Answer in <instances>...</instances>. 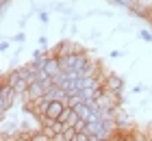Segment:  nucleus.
Returning a JSON list of instances; mask_svg holds the SVG:
<instances>
[{
    "label": "nucleus",
    "instance_id": "nucleus-1",
    "mask_svg": "<svg viewBox=\"0 0 152 141\" xmlns=\"http://www.w3.org/2000/svg\"><path fill=\"white\" fill-rule=\"evenodd\" d=\"M18 98H20V94H18V91L4 80V83H2V87H0V111H2V115L11 109V104H15Z\"/></svg>",
    "mask_w": 152,
    "mask_h": 141
},
{
    "label": "nucleus",
    "instance_id": "nucleus-2",
    "mask_svg": "<svg viewBox=\"0 0 152 141\" xmlns=\"http://www.w3.org/2000/svg\"><path fill=\"white\" fill-rule=\"evenodd\" d=\"M4 80L9 83V85H11V87L18 91L20 96H22V94H26V91H28V87H31V83L26 80L22 74H20V69H13V72H9V76H7Z\"/></svg>",
    "mask_w": 152,
    "mask_h": 141
},
{
    "label": "nucleus",
    "instance_id": "nucleus-3",
    "mask_svg": "<svg viewBox=\"0 0 152 141\" xmlns=\"http://www.w3.org/2000/svg\"><path fill=\"white\" fill-rule=\"evenodd\" d=\"M46 85L44 83H39V80H35V83H31V87H28V91H26V94H22V98L28 104H33L35 100H39V98H44L46 96Z\"/></svg>",
    "mask_w": 152,
    "mask_h": 141
},
{
    "label": "nucleus",
    "instance_id": "nucleus-4",
    "mask_svg": "<svg viewBox=\"0 0 152 141\" xmlns=\"http://www.w3.org/2000/svg\"><path fill=\"white\" fill-rule=\"evenodd\" d=\"M44 72L48 76H52V78H57V76L61 74V65H59V59H57V54H48L46 59H44Z\"/></svg>",
    "mask_w": 152,
    "mask_h": 141
},
{
    "label": "nucleus",
    "instance_id": "nucleus-5",
    "mask_svg": "<svg viewBox=\"0 0 152 141\" xmlns=\"http://www.w3.org/2000/svg\"><path fill=\"white\" fill-rule=\"evenodd\" d=\"M63 111H65V102H63V100H50L46 115H41V117H48V119H59Z\"/></svg>",
    "mask_w": 152,
    "mask_h": 141
},
{
    "label": "nucleus",
    "instance_id": "nucleus-6",
    "mask_svg": "<svg viewBox=\"0 0 152 141\" xmlns=\"http://www.w3.org/2000/svg\"><path fill=\"white\" fill-rule=\"evenodd\" d=\"M122 78L120 76H115V74H109L104 76V85H102V89H107V91H113V94H122Z\"/></svg>",
    "mask_w": 152,
    "mask_h": 141
},
{
    "label": "nucleus",
    "instance_id": "nucleus-7",
    "mask_svg": "<svg viewBox=\"0 0 152 141\" xmlns=\"http://www.w3.org/2000/svg\"><path fill=\"white\" fill-rule=\"evenodd\" d=\"M76 56L78 52H70V54H59V65H61V72H72L74 65H76Z\"/></svg>",
    "mask_w": 152,
    "mask_h": 141
},
{
    "label": "nucleus",
    "instance_id": "nucleus-8",
    "mask_svg": "<svg viewBox=\"0 0 152 141\" xmlns=\"http://www.w3.org/2000/svg\"><path fill=\"white\" fill-rule=\"evenodd\" d=\"M31 141H52V137L44 130H37V132H31Z\"/></svg>",
    "mask_w": 152,
    "mask_h": 141
},
{
    "label": "nucleus",
    "instance_id": "nucleus-9",
    "mask_svg": "<svg viewBox=\"0 0 152 141\" xmlns=\"http://www.w3.org/2000/svg\"><path fill=\"white\" fill-rule=\"evenodd\" d=\"M115 2H120L122 7H130V9H133V7H137L139 0H115Z\"/></svg>",
    "mask_w": 152,
    "mask_h": 141
},
{
    "label": "nucleus",
    "instance_id": "nucleus-10",
    "mask_svg": "<svg viewBox=\"0 0 152 141\" xmlns=\"http://www.w3.org/2000/svg\"><path fill=\"white\" fill-rule=\"evenodd\" d=\"M141 37H143V39H146V41H152V35H150V33H146V31H143V33H141Z\"/></svg>",
    "mask_w": 152,
    "mask_h": 141
},
{
    "label": "nucleus",
    "instance_id": "nucleus-11",
    "mask_svg": "<svg viewBox=\"0 0 152 141\" xmlns=\"http://www.w3.org/2000/svg\"><path fill=\"white\" fill-rule=\"evenodd\" d=\"M146 18L150 20V22H152V7H150V9H148V13H146Z\"/></svg>",
    "mask_w": 152,
    "mask_h": 141
},
{
    "label": "nucleus",
    "instance_id": "nucleus-12",
    "mask_svg": "<svg viewBox=\"0 0 152 141\" xmlns=\"http://www.w3.org/2000/svg\"><path fill=\"white\" fill-rule=\"evenodd\" d=\"M0 2H2V7H4V4H7V2H9V0H0Z\"/></svg>",
    "mask_w": 152,
    "mask_h": 141
}]
</instances>
